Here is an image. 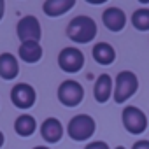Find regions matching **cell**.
<instances>
[{
  "mask_svg": "<svg viewBox=\"0 0 149 149\" xmlns=\"http://www.w3.org/2000/svg\"><path fill=\"white\" fill-rule=\"evenodd\" d=\"M18 74H19L18 58L11 53H2L0 54V77L6 81H11L18 77Z\"/></svg>",
  "mask_w": 149,
  "mask_h": 149,
  "instance_id": "cell-11",
  "label": "cell"
},
{
  "mask_svg": "<svg viewBox=\"0 0 149 149\" xmlns=\"http://www.w3.org/2000/svg\"><path fill=\"white\" fill-rule=\"evenodd\" d=\"M139 90V77L130 70H123L116 76V86H114V102L116 104H125L130 100Z\"/></svg>",
  "mask_w": 149,
  "mask_h": 149,
  "instance_id": "cell-3",
  "label": "cell"
},
{
  "mask_svg": "<svg viewBox=\"0 0 149 149\" xmlns=\"http://www.w3.org/2000/svg\"><path fill=\"white\" fill-rule=\"evenodd\" d=\"M121 119H123V126L132 135H140L147 128V118H146L144 111H140L139 107L126 105L121 112Z\"/></svg>",
  "mask_w": 149,
  "mask_h": 149,
  "instance_id": "cell-5",
  "label": "cell"
},
{
  "mask_svg": "<svg viewBox=\"0 0 149 149\" xmlns=\"http://www.w3.org/2000/svg\"><path fill=\"white\" fill-rule=\"evenodd\" d=\"M33 149H51V147H46V146H37V147H33Z\"/></svg>",
  "mask_w": 149,
  "mask_h": 149,
  "instance_id": "cell-22",
  "label": "cell"
},
{
  "mask_svg": "<svg viewBox=\"0 0 149 149\" xmlns=\"http://www.w3.org/2000/svg\"><path fill=\"white\" fill-rule=\"evenodd\" d=\"M97 21L90 16H76L67 26V37L77 44H88L97 37Z\"/></svg>",
  "mask_w": 149,
  "mask_h": 149,
  "instance_id": "cell-1",
  "label": "cell"
},
{
  "mask_svg": "<svg viewBox=\"0 0 149 149\" xmlns=\"http://www.w3.org/2000/svg\"><path fill=\"white\" fill-rule=\"evenodd\" d=\"M84 53L77 47H63L58 54V67L67 74H77L84 67Z\"/></svg>",
  "mask_w": 149,
  "mask_h": 149,
  "instance_id": "cell-6",
  "label": "cell"
},
{
  "mask_svg": "<svg viewBox=\"0 0 149 149\" xmlns=\"http://www.w3.org/2000/svg\"><path fill=\"white\" fill-rule=\"evenodd\" d=\"M4 140H6V137H4V133H2V132H0V147L4 146Z\"/></svg>",
  "mask_w": 149,
  "mask_h": 149,
  "instance_id": "cell-21",
  "label": "cell"
},
{
  "mask_svg": "<svg viewBox=\"0 0 149 149\" xmlns=\"http://www.w3.org/2000/svg\"><path fill=\"white\" fill-rule=\"evenodd\" d=\"M74 6H76V0H46L42 4L44 14L49 18H58L63 16L65 13H68Z\"/></svg>",
  "mask_w": 149,
  "mask_h": 149,
  "instance_id": "cell-13",
  "label": "cell"
},
{
  "mask_svg": "<svg viewBox=\"0 0 149 149\" xmlns=\"http://www.w3.org/2000/svg\"><path fill=\"white\" fill-rule=\"evenodd\" d=\"M11 100L18 109H30L35 105L37 93H35L33 86H30L26 83H18L11 90Z\"/></svg>",
  "mask_w": 149,
  "mask_h": 149,
  "instance_id": "cell-8",
  "label": "cell"
},
{
  "mask_svg": "<svg viewBox=\"0 0 149 149\" xmlns=\"http://www.w3.org/2000/svg\"><path fill=\"white\" fill-rule=\"evenodd\" d=\"M132 149H149V140H137Z\"/></svg>",
  "mask_w": 149,
  "mask_h": 149,
  "instance_id": "cell-19",
  "label": "cell"
},
{
  "mask_svg": "<svg viewBox=\"0 0 149 149\" xmlns=\"http://www.w3.org/2000/svg\"><path fill=\"white\" fill-rule=\"evenodd\" d=\"M16 35L21 42H39L42 37V28L40 21L35 16H25L18 21L16 26Z\"/></svg>",
  "mask_w": 149,
  "mask_h": 149,
  "instance_id": "cell-7",
  "label": "cell"
},
{
  "mask_svg": "<svg viewBox=\"0 0 149 149\" xmlns=\"http://www.w3.org/2000/svg\"><path fill=\"white\" fill-rule=\"evenodd\" d=\"M4 13H6V2H4V0H0V19L4 18Z\"/></svg>",
  "mask_w": 149,
  "mask_h": 149,
  "instance_id": "cell-20",
  "label": "cell"
},
{
  "mask_svg": "<svg viewBox=\"0 0 149 149\" xmlns=\"http://www.w3.org/2000/svg\"><path fill=\"white\" fill-rule=\"evenodd\" d=\"M84 149H111V147H109L107 142H104V140H93V142H90Z\"/></svg>",
  "mask_w": 149,
  "mask_h": 149,
  "instance_id": "cell-18",
  "label": "cell"
},
{
  "mask_svg": "<svg viewBox=\"0 0 149 149\" xmlns=\"http://www.w3.org/2000/svg\"><path fill=\"white\" fill-rule=\"evenodd\" d=\"M132 25L139 32H149V9L142 7L132 14Z\"/></svg>",
  "mask_w": 149,
  "mask_h": 149,
  "instance_id": "cell-17",
  "label": "cell"
},
{
  "mask_svg": "<svg viewBox=\"0 0 149 149\" xmlns=\"http://www.w3.org/2000/svg\"><path fill=\"white\" fill-rule=\"evenodd\" d=\"M95 130H97V123L90 114H77V116H74L67 125L68 137L72 140H76V142L88 140L90 137H93Z\"/></svg>",
  "mask_w": 149,
  "mask_h": 149,
  "instance_id": "cell-2",
  "label": "cell"
},
{
  "mask_svg": "<svg viewBox=\"0 0 149 149\" xmlns=\"http://www.w3.org/2000/svg\"><path fill=\"white\" fill-rule=\"evenodd\" d=\"M112 95V77L109 74H102L98 76V79L95 81L93 86V97L98 104H105Z\"/></svg>",
  "mask_w": 149,
  "mask_h": 149,
  "instance_id": "cell-12",
  "label": "cell"
},
{
  "mask_svg": "<svg viewBox=\"0 0 149 149\" xmlns=\"http://www.w3.org/2000/svg\"><path fill=\"white\" fill-rule=\"evenodd\" d=\"M102 21L107 30L111 32H121L126 25V14L119 7H107L102 14Z\"/></svg>",
  "mask_w": 149,
  "mask_h": 149,
  "instance_id": "cell-9",
  "label": "cell"
},
{
  "mask_svg": "<svg viewBox=\"0 0 149 149\" xmlns=\"http://www.w3.org/2000/svg\"><path fill=\"white\" fill-rule=\"evenodd\" d=\"M116 149H126V147H123V146H118V147H116Z\"/></svg>",
  "mask_w": 149,
  "mask_h": 149,
  "instance_id": "cell-23",
  "label": "cell"
},
{
  "mask_svg": "<svg viewBox=\"0 0 149 149\" xmlns=\"http://www.w3.org/2000/svg\"><path fill=\"white\" fill-rule=\"evenodd\" d=\"M93 60L100 65H111L116 60V49L107 42H98L93 46Z\"/></svg>",
  "mask_w": 149,
  "mask_h": 149,
  "instance_id": "cell-15",
  "label": "cell"
},
{
  "mask_svg": "<svg viewBox=\"0 0 149 149\" xmlns=\"http://www.w3.org/2000/svg\"><path fill=\"white\" fill-rule=\"evenodd\" d=\"M14 130L19 137H30L33 135V132L37 130V121L33 116L30 114H21L16 121H14Z\"/></svg>",
  "mask_w": 149,
  "mask_h": 149,
  "instance_id": "cell-16",
  "label": "cell"
},
{
  "mask_svg": "<svg viewBox=\"0 0 149 149\" xmlns=\"http://www.w3.org/2000/svg\"><path fill=\"white\" fill-rule=\"evenodd\" d=\"M19 58L25 63H37L42 58V46L39 42H21L19 49H18Z\"/></svg>",
  "mask_w": 149,
  "mask_h": 149,
  "instance_id": "cell-14",
  "label": "cell"
},
{
  "mask_svg": "<svg viewBox=\"0 0 149 149\" xmlns=\"http://www.w3.org/2000/svg\"><path fill=\"white\" fill-rule=\"evenodd\" d=\"M40 137H42L47 144H56V142H60V139L63 137V125L60 123V119H56V118H47V119L40 125Z\"/></svg>",
  "mask_w": 149,
  "mask_h": 149,
  "instance_id": "cell-10",
  "label": "cell"
},
{
  "mask_svg": "<svg viewBox=\"0 0 149 149\" xmlns=\"http://www.w3.org/2000/svg\"><path fill=\"white\" fill-rule=\"evenodd\" d=\"M58 100L65 107H77L84 100V88L77 81L67 79L58 86Z\"/></svg>",
  "mask_w": 149,
  "mask_h": 149,
  "instance_id": "cell-4",
  "label": "cell"
}]
</instances>
